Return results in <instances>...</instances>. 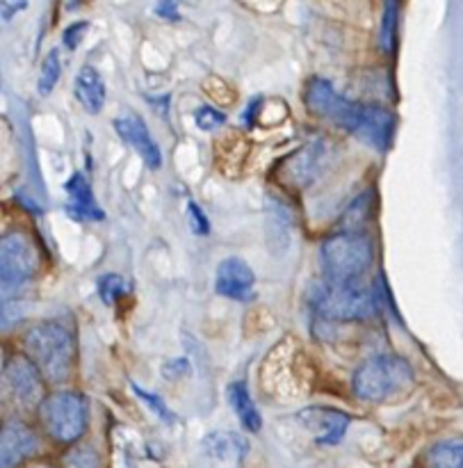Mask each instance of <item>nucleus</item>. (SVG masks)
Listing matches in <instances>:
<instances>
[{
    "instance_id": "1",
    "label": "nucleus",
    "mask_w": 463,
    "mask_h": 468,
    "mask_svg": "<svg viewBox=\"0 0 463 468\" xmlns=\"http://www.w3.org/2000/svg\"><path fill=\"white\" fill-rule=\"evenodd\" d=\"M304 101L313 114L329 119L342 131L352 133L377 151H388L395 135V119L391 112L374 105H361L345 99L324 78H313L306 85Z\"/></svg>"
},
{
    "instance_id": "2",
    "label": "nucleus",
    "mask_w": 463,
    "mask_h": 468,
    "mask_svg": "<svg viewBox=\"0 0 463 468\" xmlns=\"http://www.w3.org/2000/svg\"><path fill=\"white\" fill-rule=\"evenodd\" d=\"M309 302L318 315L327 320H365L377 311V292L356 282H327L313 286Z\"/></svg>"
},
{
    "instance_id": "3",
    "label": "nucleus",
    "mask_w": 463,
    "mask_h": 468,
    "mask_svg": "<svg viewBox=\"0 0 463 468\" xmlns=\"http://www.w3.org/2000/svg\"><path fill=\"white\" fill-rule=\"evenodd\" d=\"M374 247L365 233L338 231L320 247V261L331 282H356L373 265Z\"/></svg>"
},
{
    "instance_id": "4",
    "label": "nucleus",
    "mask_w": 463,
    "mask_h": 468,
    "mask_svg": "<svg viewBox=\"0 0 463 468\" xmlns=\"http://www.w3.org/2000/svg\"><path fill=\"white\" fill-rule=\"evenodd\" d=\"M414 384V370L400 356L382 355L365 361L352 378L354 393L365 402H382Z\"/></svg>"
},
{
    "instance_id": "5",
    "label": "nucleus",
    "mask_w": 463,
    "mask_h": 468,
    "mask_svg": "<svg viewBox=\"0 0 463 468\" xmlns=\"http://www.w3.org/2000/svg\"><path fill=\"white\" fill-rule=\"evenodd\" d=\"M26 347L30 359L48 382L59 384L68 378L73 361V341L64 327L44 323L26 334Z\"/></svg>"
},
{
    "instance_id": "6",
    "label": "nucleus",
    "mask_w": 463,
    "mask_h": 468,
    "mask_svg": "<svg viewBox=\"0 0 463 468\" xmlns=\"http://www.w3.org/2000/svg\"><path fill=\"white\" fill-rule=\"evenodd\" d=\"M39 414L44 428L58 443L78 441L85 434L87 419H89L85 396L73 391H59L46 398L39 407Z\"/></svg>"
},
{
    "instance_id": "7",
    "label": "nucleus",
    "mask_w": 463,
    "mask_h": 468,
    "mask_svg": "<svg viewBox=\"0 0 463 468\" xmlns=\"http://www.w3.org/2000/svg\"><path fill=\"white\" fill-rule=\"evenodd\" d=\"M39 268V256L23 233H5L0 242V279L3 300L26 286Z\"/></svg>"
},
{
    "instance_id": "8",
    "label": "nucleus",
    "mask_w": 463,
    "mask_h": 468,
    "mask_svg": "<svg viewBox=\"0 0 463 468\" xmlns=\"http://www.w3.org/2000/svg\"><path fill=\"white\" fill-rule=\"evenodd\" d=\"M41 370L37 368L35 361L26 356H12L5 364V382L9 391L14 393L23 407H35L44 402V382H41Z\"/></svg>"
},
{
    "instance_id": "9",
    "label": "nucleus",
    "mask_w": 463,
    "mask_h": 468,
    "mask_svg": "<svg viewBox=\"0 0 463 468\" xmlns=\"http://www.w3.org/2000/svg\"><path fill=\"white\" fill-rule=\"evenodd\" d=\"M300 423L315 437V441L322 446H336L342 441L352 419L345 411H338L333 407H309L300 411Z\"/></svg>"
},
{
    "instance_id": "10",
    "label": "nucleus",
    "mask_w": 463,
    "mask_h": 468,
    "mask_svg": "<svg viewBox=\"0 0 463 468\" xmlns=\"http://www.w3.org/2000/svg\"><path fill=\"white\" fill-rule=\"evenodd\" d=\"M254 286L256 277L247 261L231 256V259H224L217 265V274H215L217 295L233 302H249L254 300Z\"/></svg>"
},
{
    "instance_id": "11",
    "label": "nucleus",
    "mask_w": 463,
    "mask_h": 468,
    "mask_svg": "<svg viewBox=\"0 0 463 468\" xmlns=\"http://www.w3.org/2000/svg\"><path fill=\"white\" fill-rule=\"evenodd\" d=\"M114 131L119 133L123 142L144 160L149 169L163 167V151H160L158 142L151 137L149 128L140 117H119L114 119Z\"/></svg>"
},
{
    "instance_id": "12",
    "label": "nucleus",
    "mask_w": 463,
    "mask_h": 468,
    "mask_svg": "<svg viewBox=\"0 0 463 468\" xmlns=\"http://www.w3.org/2000/svg\"><path fill=\"white\" fill-rule=\"evenodd\" d=\"M39 441H37L35 432L21 420H9L3 425V434H0V468H14L35 455Z\"/></svg>"
},
{
    "instance_id": "13",
    "label": "nucleus",
    "mask_w": 463,
    "mask_h": 468,
    "mask_svg": "<svg viewBox=\"0 0 463 468\" xmlns=\"http://www.w3.org/2000/svg\"><path fill=\"white\" fill-rule=\"evenodd\" d=\"M64 192H67L68 218L76 219V222H100V219H105V210L96 204L94 192L80 172L71 174V178L64 183Z\"/></svg>"
},
{
    "instance_id": "14",
    "label": "nucleus",
    "mask_w": 463,
    "mask_h": 468,
    "mask_svg": "<svg viewBox=\"0 0 463 468\" xmlns=\"http://www.w3.org/2000/svg\"><path fill=\"white\" fill-rule=\"evenodd\" d=\"M73 91L82 108L89 114H99L105 105V82L94 67H82L73 80Z\"/></svg>"
},
{
    "instance_id": "15",
    "label": "nucleus",
    "mask_w": 463,
    "mask_h": 468,
    "mask_svg": "<svg viewBox=\"0 0 463 468\" xmlns=\"http://www.w3.org/2000/svg\"><path fill=\"white\" fill-rule=\"evenodd\" d=\"M226 400L228 405L233 407L236 416L240 419V425L247 430V432H258L260 425H263V419H260L258 407L251 400L249 387L245 382H231L226 388Z\"/></svg>"
},
{
    "instance_id": "16",
    "label": "nucleus",
    "mask_w": 463,
    "mask_h": 468,
    "mask_svg": "<svg viewBox=\"0 0 463 468\" xmlns=\"http://www.w3.org/2000/svg\"><path fill=\"white\" fill-rule=\"evenodd\" d=\"M205 455L222 462H242L249 452V443L236 432H213L204 439Z\"/></svg>"
},
{
    "instance_id": "17",
    "label": "nucleus",
    "mask_w": 463,
    "mask_h": 468,
    "mask_svg": "<svg viewBox=\"0 0 463 468\" xmlns=\"http://www.w3.org/2000/svg\"><path fill=\"white\" fill-rule=\"evenodd\" d=\"M320 160H322V144L320 142H310L309 146L300 149L288 160L286 174L297 187L306 186L315 176V172H318Z\"/></svg>"
},
{
    "instance_id": "18",
    "label": "nucleus",
    "mask_w": 463,
    "mask_h": 468,
    "mask_svg": "<svg viewBox=\"0 0 463 468\" xmlns=\"http://www.w3.org/2000/svg\"><path fill=\"white\" fill-rule=\"evenodd\" d=\"M427 462L429 468H463V441L450 439V441L437 443L429 451Z\"/></svg>"
},
{
    "instance_id": "19",
    "label": "nucleus",
    "mask_w": 463,
    "mask_h": 468,
    "mask_svg": "<svg viewBox=\"0 0 463 468\" xmlns=\"http://www.w3.org/2000/svg\"><path fill=\"white\" fill-rule=\"evenodd\" d=\"M59 71H62V64H59V53L58 50H50L44 58V64H41L39 73V94H50L55 87V82L59 80Z\"/></svg>"
},
{
    "instance_id": "20",
    "label": "nucleus",
    "mask_w": 463,
    "mask_h": 468,
    "mask_svg": "<svg viewBox=\"0 0 463 468\" xmlns=\"http://www.w3.org/2000/svg\"><path fill=\"white\" fill-rule=\"evenodd\" d=\"M131 388H132V393H135V396L140 398V400L144 402V405L149 407V410L153 411V414L158 416L160 420H163V423H167V425H174V423H176V416H174V414H172V410H169V407L164 405L163 398L155 396V393L144 391V388L137 387V384H131Z\"/></svg>"
},
{
    "instance_id": "21",
    "label": "nucleus",
    "mask_w": 463,
    "mask_h": 468,
    "mask_svg": "<svg viewBox=\"0 0 463 468\" xmlns=\"http://www.w3.org/2000/svg\"><path fill=\"white\" fill-rule=\"evenodd\" d=\"M123 291H126V283L119 274H105L99 279V297L108 306H112L123 295Z\"/></svg>"
},
{
    "instance_id": "22",
    "label": "nucleus",
    "mask_w": 463,
    "mask_h": 468,
    "mask_svg": "<svg viewBox=\"0 0 463 468\" xmlns=\"http://www.w3.org/2000/svg\"><path fill=\"white\" fill-rule=\"evenodd\" d=\"M395 23H397V3L395 0H386V9H384V27H382L384 50H393V41H395Z\"/></svg>"
},
{
    "instance_id": "23",
    "label": "nucleus",
    "mask_w": 463,
    "mask_h": 468,
    "mask_svg": "<svg viewBox=\"0 0 463 468\" xmlns=\"http://www.w3.org/2000/svg\"><path fill=\"white\" fill-rule=\"evenodd\" d=\"M67 468H100L99 455H96L94 448L89 446L76 448V451L68 452Z\"/></svg>"
},
{
    "instance_id": "24",
    "label": "nucleus",
    "mask_w": 463,
    "mask_h": 468,
    "mask_svg": "<svg viewBox=\"0 0 463 468\" xmlns=\"http://www.w3.org/2000/svg\"><path fill=\"white\" fill-rule=\"evenodd\" d=\"M195 122L201 131H215V128L224 126L226 117H224L219 110L210 108V105H201V108L195 112Z\"/></svg>"
},
{
    "instance_id": "25",
    "label": "nucleus",
    "mask_w": 463,
    "mask_h": 468,
    "mask_svg": "<svg viewBox=\"0 0 463 468\" xmlns=\"http://www.w3.org/2000/svg\"><path fill=\"white\" fill-rule=\"evenodd\" d=\"M187 215H190V227L196 236H208L210 233V219L205 218V213L201 210L199 204L195 201H187Z\"/></svg>"
},
{
    "instance_id": "26",
    "label": "nucleus",
    "mask_w": 463,
    "mask_h": 468,
    "mask_svg": "<svg viewBox=\"0 0 463 468\" xmlns=\"http://www.w3.org/2000/svg\"><path fill=\"white\" fill-rule=\"evenodd\" d=\"M87 26H89L87 21H78V23H71V26L64 30L62 41H64V46H67L68 50H73L78 44H80V39L85 37V32H87Z\"/></svg>"
},
{
    "instance_id": "27",
    "label": "nucleus",
    "mask_w": 463,
    "mask_h": 468,
    "mask_svg": "<svg viewBox=\"0 0 463 468\" xmlns=\"http://www.w3.org/2000/svg\"><path fill=\"white\" fill-rule=\"evenodd\" d=\"M187 370H190V364H187L185 359H176V361H167V364H164L163 375L169 379L172 378L176 379V378H181V375H185Z\"/></svg>"
},
{
    "instance_id": "28",
    "label": "nucleus",
    "mask_w": 463,
    "mask_h": 468,
    "mask_svg": "<svg viewBox=\"0 0 463 468\" xmlns=\"http://www.w3.org/2000/svg\"><path fill=\"white\" fill-rule=\"evenodd\" d=\"M155 14L167 18V21H176L178 18L176 0H158V5H155Z\"/></svg>"
},
{
    "instance_id": "29",
    "label": "nucleus",
    "mask_w": 463,
    "mask_h": 468,
    "mask_svg": "<svg viewBox=\"0 0 463 468\" xmlns=\"http://www.w3.org/2000/svg\"><path fill=\"white\" fill-rule=\"evenodd\" d=\"M37 468H50V466H37Z\"/></svg>"
}]
</instances>
